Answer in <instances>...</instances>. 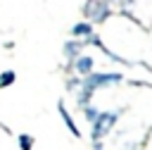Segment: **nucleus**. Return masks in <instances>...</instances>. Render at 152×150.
I'll list each match as a JSON object with an SVG mask.
<instances>
[{"mask_svg":"<svg viewBox=\"0 0 152 150\" xmlns=\"http://www.w3.org/2000/svg\"><path fill=\"white\" fill-rule=\"evenodd\" d=\"M124 81V74L119 71H93L88 76L81 79V88L90 95H95V90H102V88H109V86H116Z\"/></svg>","mask_w":152,"mask_h":150,"instance_id":"nucleus-1","label":"nucleus"},{"mask_svg":"<svg viewBox=\"0 0 152 150\" xmlns=\"http://www.w3.org/2000/svg\"><path fill=\"white\" fill-rule=\"evenodd\" d=\"M83 48H86V40H81V38H71V40H66L64 43V48H62V55L69 60V64L78 57V55H83Z\"/></svg>","mask_w":152,"mask_h":150,"instance_id":"nucleus-5","label":"nucleus"},{"mask_svg":"<svg viewBox=\"0 0 152 150\" xmlns=\"http://www.w3.org/2000/svg\"><path fill=\"white\" fill-rule=\"evenodd\" d=\"M57 112H59V117H62L64 126L69 129V133H71V136H76V138H81V131H78V126H76V121H74V117L69 114V110L64 107V102H62V100L57 102Z\"/></svg>","mask_w":152,"mask_h":150,"instance_id":"nucleus-6","label":"nucleus"},{"mask_svg":"<svg viewBox=\"0 0 152 150\" xmlns=\"http://www.w3.org/2000/svg\"><path fill=\"white\" fill-rule=\"evenodd\" d=\"M83 17L93 24H104L112 17V7L104 0H86L83 5Z\"/></svg>","mask_w":152,"mask_h":150,"instance_id":"nucleus-3","label":"nucleus"},{"mask_svg":"<svg viewBox=\"0 0 152 150\" xmlns=\"http://www.w3.org/2000/svg\"><path fill=\"white\" fill-rule=\"evenodd\" d=\"M14 81H17V71H14V69H5V71H0V88H10Z\"/></svg>","mask_w":152,"mask_h":150,"instance_id":"nucleus-9","label":"nucleus"},{"mask_svg":"<svg viewBox=\"0 0 152 150\" xmlns=\"http://www.w3.org/2000/svg\"><path fill=\"white\" fill-rule=\"evenodd\" d=\"M93 148H95V150H102V143H100V140H93Z\"/></svg>","mask_w":152,"mask_h":150,"instance_id":"nucleus-13","label":"nucleus"},{"mask_svg":"<svg viewBox=\"0 0 152 150\" xmlns=\"http://www.w3.org/2000/svg\"><path fill=\"white\" fill-rule=\"evenodd\" d=\"M81 88V76H71V79H66V90L69 93H76Z\"/></svg>","mask_w":152,"mask_h":150,"instance_id":"nucleus-11","label":"nucleus"},{"mask_svg":"<svg viewBox=\"0 0 152 150\" xmlns=\"http://www.w3.org/2000/svg\"><path fill=\"white\" fill-rule=\"evenodd\" d=\"M121 112L124 110H114V112H100L97 114V119L90 124V138L93 140H102L114 126H116V121H119V117H121Z\"/></svg>","mask_w":152,"mask_h":150,"instance_id":"nucleus-2","label":"nucleus"},{"mask_svg":"<svg viewBox=\"0 0 152 150\" xmlns=\"http://www.w3.org/2000/svg\"><path fill=\"white\" fill-rule=\"evenodd\" d=\"M17 143H19V150H33L36 138H33L31 133H19V136H17Z\"/></svg>","mask_w":152,"mask_h":150,"instance_id":"nucleus-8","label":"nucleus"},{"mask_svg":"<svg viewBox=\"0 0 152 150\" xmlns=\"http://www.w3.org/2000/svg\"><path fill=\"white\" fill-rule=\"evenodd\" d=\"M95 33V24L93 21H88V19H83V21H76L74 26H71V36L74 38H88V36H93Z\"/></svg>","mask_w":152,"mask_h":150,"instance_id":"nucleus-7","label":"nucleus"},{"mask_svg":"<svg viewBox=\"0 0 152 150\" xmlns=\"http://www.w3.org/2000/svg\"><path fill=\"white\" fill-rule=\"evenodd\" d=\"M69 69L71 71H76V76H88V74H93L95 71V60L90 57V55H78L71 64H69Z\"/></svg>","mask_w":152,"mask_h":150,"instance_id":"nucleus-4","label":"nucleus"},{"mask_svg":"<svg viewBox=\"0 0 152 150\" xmlns=\"http://www.w3.org/2000/svg\"><path fill=\"white\" fill-rule=\"evenodd\" d=\"M104 2H107L109 7H121V5H124V0H104Z\"/></svg>","mask_w":152,"mask_h":150,"instance_id":"nucleus-12","label":"nucleus"},{"mask_svg":"<svg viewBox=\"0 0 152 150\" xmlns=\"http://www.w3.org/2000/svg\"><path fill=\"white\" fill-rule=\"evenodd\" d=\"M97 114H100V110H97L95 105H88V107H83V117H86V119H88L90 124H93V121L97 119Z\"/></svg>","mask_w":152,"mask_h":150,"instance_id":"nucleus-10","label":"nucleus"}]
</instances>
